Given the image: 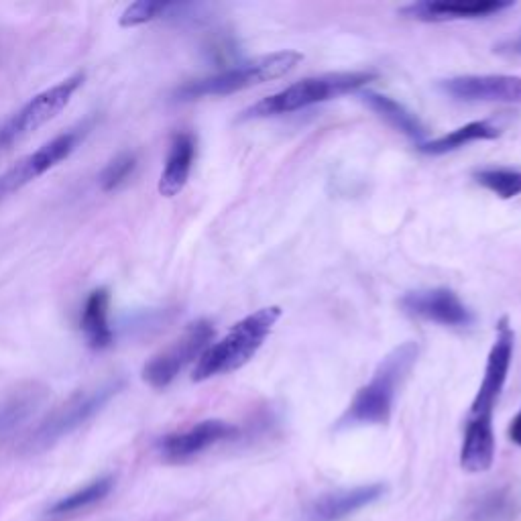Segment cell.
Instances as JSON below:
<instances>
[{
    "instance_id": "6da1fadb",
    "label": "cell",
    "mask_w": 521,
    "mask_h": 521,
    "mask_svg": "<svg viewBox=\"0 0 521 521\" xmlns=\"http://www.w3.org/2000/svg\"><path fill=\"white\" fill-rule=\"evenodd\" d=\"M420 355V346L412 340L403 342L379 363L371 381L363 385L338 420V428L381 426L391 420L395 395L408 379Z\"/></svg>"
},
{
    "instance_id": "7a4b0ae2",
    "label": "cell",
    "mask_w": 521,
    "mask_h": 521,
    "mask_svg": "<svg viewBox=\"0 0 521 521\" xmlns=\"http://www.w3.org/2000/svg\"><path fill=\"white\" fill-rule=\"evenodd\" d=\"M279 318L281 308L269 306L237 322L224 338L212 342L202 353L192 371V381H208L212 377L228 375L245 367L259 353Z\"/></svg>"
},
{
    "instance_id": "3957f363",
    "label": "cell",
    "mask_w": 521,
    "mask_h": 521,
    "mask_svg": "<svg viewBox=\"0 0 521 521\" xmlns=\"http://www.w3.org/2000/svg\"><path fill=\"white\" fill-rule=\"evenodd\" d=\"M377 78L379 76L373 72H334V74L312 76L283 88L281 92L261 98L259 102L243 110L239 121L269 119V117H281V114H289V112H298L314 104H322L332 98L357 92L367 84L375 82Z\"/></svg>"
},
{
    "instance_id": "277c9868",
    "label": "cell",
    "mask_w": 521,
    "mask_h": 521,
    "mask_svg": "<svg viewBox=\"0 0 521 521\" xmlns=\"http://www.w3.org/2000/svg\"><path fill=\"white\" fill-rule=\"evenodd\" d=\"M304 60V55L300 51H275L267 53L261 57H255L251 62L239 64L235 68L222 70L218 74L192 80L182 84L173 92V100L176 102H192L208 96H228L235 94L253 86H261L265 82L283 78L285 74L292 72L300 62Z\"/></svg>"
},
{
    "instance_id": "5b68a950",
    "label": "cell",
    "mask_w": 521,
    "mask_h": 521,
    "mask_svg": "<svg viewBox=\"0 0 521 521\" xmlns=\"http://www.w3.org/2000/svg\"><path fill=\"white\" fill-rule=\"evenodd\" d=\"M125 387L123 379H110L92 389H84L66 399L31 432L25 442V450L41 452L70 436L94 416H98L112 397H117Z\"/></svg>"
},
{
    "instance_id": "8992f818",
    "label": "cell",
    "mask_w": 521,
    "mask_h": 521,
    "mask_svg": "<svg viewBox=\"0 0 521 521\" xmlns=\"http://www.w3.org/2000/svg\"><path fill=\"white\" fill-rule=\"evenodd\" d=\"M84 84V74H74L60 84H55L35 98H31L17 114L0 127V155L7 153L13 145L39 131L43 125L53 121L72 100V96Z\"/></svg>"
},
{
    "instance_id": "52a82bcc",
    "label": "cell",
    "mask_w": 521,
    "mask_h": 521,
    "mask_svg": "<svg viewBox=\"0 0 521 521\" xmlns=\"http://www.w3.org/2000/svg\"><path fill=\"white\" fill-rule=\"evenodd\" d=\"M214 326L208 320H198L186 328V332L155 355L143 367V381L153 389H165L178 375L194 361L202 357V353L212 344Z\"/></svg>"
},
{
    "instance_id": "ba28073f",
    "label": "cell",
    "mask_w": 521,
    "mask_h": 521,
    "mask_svg": "<svg viewBox=\"0 0 521 521\" xmlns=\"http://www.w3.org/2000/svg\"><path fill=\"white\" fill-rule=\"evenodd\" d=\"M90 129H92V121H86L76 129L57 135L37 151L17 161L11 169H7L3 176H0V200L19 192L27 184L41 178L43 173H47L49 169L68 159L76 151L80 141L90 133Z\"/></svg>"
},
{
    "instance_id": "9c48e42d",
    "label": "cell",
    "mask_w": 521,
    "mask_h": 521,
    "mask_svg": "<svg viewBox=\"0 0 521 521\" xmlns=\"http://www.w3.org/2000/svg\"><path fill=\"white\" fill-rule=\"evenodd\" d=\"M513 342H515L513 328L509 326L507 318H501L497 322V336H495V342L491 346L485 375H483L479 391L473 399L469 418H481V416L493 418V410H495V405L499 401V395L505 387V381H507V375H509V369H511Z\"/></svg>"
},
{
    "instance_id": "30bf717a",
    "label": "cell",
    "mask_w": 521,
    "mask_h": 521,
    "mask_svg": "<svg viewBox=\"0 0 521 521\" xmlns=\"http://www.w3.org/2000/svg\"><path fill=\"white\" fill-rule=\"evenodd\" d=\"M438 90L460 102H499L521 104V76L483 74L456 76L438 82Z\"/></svg>"
},
{
    "instance_id": "8fae6325",
    "label": "cell",
    "mask_w": 521,
    "mask_h": 521,
    "mask_svg": "<svg viewBox=\"0 0 521 521\" xmlns=\"http://www.w3.org/2000/svg\"><path fill=\"white\" fill-rule=\"evenodd\" d=\"M401 310L410 316L436 322L448 328H469L475 322L473 312L446 287L422 289V292L405 294L399 302Z\"/></svg>"
},
{
    "instance_id": "7c38bea8",
    "label": "cell",
    "mask_w": 521,
    "mask_h": 521,
    "mask_svg": "<svg viewBox=\"0 0 521 521\" xmlns=\"http://www.w3.org/2000/svg\"><path fill=\"white\" fill-rule=\"evenodd\" d=\"M511 7H515L513 0H422L401 7L399 15L420 23L475 21L499 15Z\"/></svg>"
},
{
    "instance_id": "4fadbf2b",
    "label": "cell",
    "mask_w": 521,
    "mask_h": 521,
    "mask_svg": "<svg viewBox=\"0 0 521 521\" xmlns=\"http://www.w3.org/2000/svg\"><path fill=\"white\" fill-rule=\"evenodd\" d=\"M237 436H239V428L233 424H228L224 420H204L184 432H176L161 438L159 452L165 460L184 462L220 442L233 440Z\"/></svg>"
},
{
    "instance_id": "5bb4252c",
    "label": "cell",
    "mask_w": 521,
    "mask_h": 521,
    "mask_svg": "<svg viewBox=\"0 0 521 521\" xmlns=\"http://www.w3.org/2000/svg\"><path fill=\"white\" fill-rule=\"evenodd\" d=\"M385 493H387L385 483H369V485L322 495L308 509V521H342L349 515L377 503Z\"/></svg>"
},
{
    "instance_id": "9a60e30c",
    "label": "cell",
    "mask_w": 521,
    "mask_h": 521,
    "mask_svg": "<svg viewBox=\"0 0 521 521\" xmlns=\"http://www.w3.org/2000/svg\"><path fill=\"white\" fill-rule=\"evenodd\" d=\"M194 159H196V137L188 131H180L173 135L159 178V186H157L161 196L173 198L186 188L194 167Z\"/></svg>"
},
{
    "instance_id": "2e32d148",
    "label": "cell",
    "mask_w": 521,
    "mask_h": 521,
    "mask_svg": "<svg viewBox=\"0 0 521 521\" xmlns=\"http://www.w3.org/2000/svg\"><path fill=\"white\" fill-rule=\"evenodd\" d=\"M495 460L493 418H469L460 448V467L469 473H485Z\"/></svg>"
},
{
    "instance_id": "e0dca14e",
    "label": "cell",
    "mask_w": 521,
    "mask_h": 521,
    "mask_svg": "<svg viewBox=\"0 0 521 521\" xmlns=\"http://www.w3.org/2000/svg\"><path fill=\"white\" fill-rule=\"evenodd\" d=\"M45 399V387L37 383L23 385L0 399V442L13 436Z\"/></svg>"
},
{
    "instance_id": "ac0fdd59",
    "label": "cell",
    "mask_w": 521,
    "mask_h": 521,
    "mask_svg": "<svg viewBox=\"0 0 521 521\" xmlns=\"http://www.w3.org/2000/svg\"><path fill=\"white\" fill-rule=\"evenodd\" d=\"M80 326L84 332V338L88 342L90 349L94 351H106L114 342V330L110 326V294L108 289L100 287L88 296L82 316H80Z\"/></svg>"
},
{
    "instance_id": "d6986e66",
    "label": "cell",
    "mask_w": 521,
    "mask_h": 521,
    "mask_svg": "<svg viewBox=\"0 0 521 521\" xmlns=\"http://www.w3.org/2000/svg\"><path fill=\"white\" fill-rule=\"evenodd\" d=\"M361 98L377 114V117L387 121L393 129H397L399 133L412 139L416 145L424 143V137H426L424 125L420 123L416 114L410 112L403 104H399L397 100H393L389 96L377 94V92H363Z\"/></svg>"
},
{
    "instance_id": "ffe728a7",
    "label": "cell",
    "mask_w": 521,
    "mask_h": 521,
    "mask_svg": "<svg viewBox=\"0 0 521 521\" xmlns=\"http://www.w3.org/2000/svg\"><path fill=\"white\" fill-rule=\"evenodd\" d=\"M499 135H501V131L495 125H491L489 121H475V123H469L465 127H458L456 131L442 135L438 139L424 141L422 145H418V149L424 155H446V153H452V151L465 147L469 143L491 141V139H497Z\"/></svg>"
},
{
    "instance_id": "44dd1931",
    "label": "cell",
    "mask_w": 521,
    "mask_h": 521,
    "mask_svg": "<svg viewBox=\"0 0 521 521\" xmlns=\"http://www.w3.org/2000/svg\"><path fill=\"white\" fill-rule=\"evenodd\" d=\"M521 505L509 489L485 493L471 511V521H513Z\"/></svg>"
},
{
    "instance_id": "7402d4cb",
    "label": "cell",
    "mask_w": 521,
    "mask_h": 521,
    "mask_svg": "<svg viewBox=\"0 0 521 521\" xmlns=\"http://www.w3.org/2000/svg\"><path fill=\"white\" fill-rule=\"evenodd\" d=\"M114 487V479L112 477H100L92 483H88L84 489L74 491L72 495L62 497L60 501H55L49 509V515H70L82 509H88L96 503H100L102 499L108 497V493Z\"/></svg>"
},
{
    "instance_id": "603a6c76",
    "label": "cell",
    "mask_w": 521,
    "mask_h": 521,
    "mask_svg": "<svg viewBox=\"0 0 521 521\" xmlns=\"http://www.w3.org/2000/svg\"><path fill=\"white\" fill-rule=\"evenodd\" d=\"M477 184L499 196L501 200H511L521 194V171L505 169V167H491L481 169L475 173Z\"/></svg>"
},
{
    "instance_id": "cb8c5ba5",
    "label": "cell",
    "mask_w": 521,
    "mask_h": 521,
    "mask_svg": "<svg viewBox=\"0 0 521 521\" xmlns=\"http://www.w3.org/2000/svg\"><path fill=\"white\" fill-rule=\"evenodd\" d=\"M137 165H139V159L131 151L119 153L117 157L110 159L106 163V167L102 169L100 178H98L100 190L102 192H114V190H119L121 186H125L131 180Z\"/></svg>"
},
{
    "instance_id": "d4e9b609",
    "label": "cell",
    "mask_w": 521,
    "mask_h": 521,
    "mask_svg": "<svg viewBox=\"0 0 521 521\" xmlns=\"http://www.w3.org/2000/svg\"><path fill=\"white\" fill-rule=\"evenodd\" d=\"M178 5L173 3H161V0H137V3L129 5L123 15H121V27L131 29V27H141L147 25L159 17H165L167 13L176 11Z\"/></svg>"
},
{
    "instance_id": "484cf974",
    "label": "cell",
    "mask_w": 521,
    "mask_h": 521,
    "mask_svg": "<svg viewBox=\"0 0 521 521\" xmlns=\"http://www.w3.org/2000/svg\"><path fill=\"white\" fill-rule=\"evenodd\" d=\"M495 53H501V55H521V33L513 39H507L499 45H495Z\"/></svg>"
},
{
    "instance_id": "4316f807",
    "label": "cell",
    "mask_w": 521,
    "mask_h": 521,
    "mask_svg": "<svg viewBox=\"0 0 521 521\" xmlns=\"http://www.w3.org/2000/svg\"><path fill=\"white\" fill-rule=\"evenodd\" d=\"M509 438H511L513 444L521 446V410H519V414L513 418V422L509 426Z\"/></svg>"
}]
</instances>
